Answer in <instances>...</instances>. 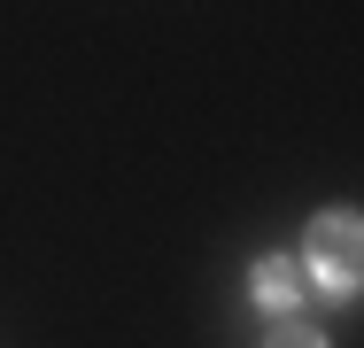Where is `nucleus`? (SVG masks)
Segmentation results:
<instances>
[{
  "label": "nucleus",
  "mask_w": 364,
  "mask_h": 348,
  "mask_svg": "<svg viewBox=\"0 0 364 348\" xmlns=\"http://www.w3.org/2000/svg\"><path fill=\"white\" fill-rule=\"evenodd\" d=\"M310 278L326 286V294H357V271H364V240H357V217L349 209H326L318 224H310Z\"/></svg>",
  "instance_id": "1"
},
{
  "label": "nucleus",
  "mask_w": 364,
  "mask_h": 348,
  "mask_svg": "<svg viewBox=\"0 0 364 348\" xmlns=\"http://www.w3.org/2000/svg\"><path fill=\"white\" fill-rule=\"evenodd\" d=\"M248 294H256V310L294 317V302H302V263H287V256H264V263L248 271Z\"/></svg>",
  "instance_id": "2"
},
{
  "label": "nucleus",
  "mask_w": 364,
  "mask_h": 348,
  "mask_svg": "<svg viewBox=\"0 0 364 348\" xmlns=\"http://www.w3.org/2000/svg\"><path fill=\"white\" fill-rule=\"evenodd\" d=\"M264 348H326V341H318V333H310L302 317H279V333H272Z\"/></svg>",
  "instance_id": "3"
}]
</instances>
